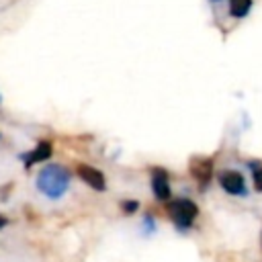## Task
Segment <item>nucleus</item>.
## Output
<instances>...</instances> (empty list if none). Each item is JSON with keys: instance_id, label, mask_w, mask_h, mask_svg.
<instances>
[{"instance_id": "1", "label": "nucleus", "mask_w": 262, "mask_h": 262, "mask_svg": "<svg viewBox=\"0 0 262 262\" xmlns=\"http://www.w3.org/2000/svg\"><path fill=\"white\" fill-rule=\"evenodd\" d=\"M70 182H72L70 172L59 164H45L39 170L37 180H35L37 190L41 194H45L47 199H51V201L63 196L66 190L70 188Z\"/></svg>"}, {"instance_id": "2", "label": "nucleus", "mask_w": 262, "mask_h": 262, "mask_svg": "<svg viewBox=\"0 0 262 262\" xmlns=\"http://www.w3.org/2000/svg\"><path fill=\"white\" fill-rule=\"evenodd\" d=\"M166 211H168V215H170V219H172V223L176 225L178 231L190 229L194 219L199 217V207L190 199H172L166 205Z\"/></svg>"}, {"instance_id": "3", "label": "nucleus", "mask_w": 262, "mask_h": 262, "mask_svg": "<svg viewBox=\"0 0 262 262\" xmlns=\"http://www.w3.org/2000/svg\"><path fill=\"white\" fill-rule=\"evenodd\" d=\"M188 170L192 174V178L199 182V188L205 190L213 178V160L211 158H203V156H196L190 160L188 164Z\"/></svg>"}, {"instance_id": "4", "label": "nucleus", "mask_w": 262, "mask_h": 262, "mask_svg": "<svg viewBox=\"0 0 262 262\" xmlns=\"http://www.w3.org/2000/svg\"><path fill=\"white\" fill-rule=\"evenodd\" d=\"M219 184L227 194H233V196H246L248 194L246 180L237 170H223L219 174Z\"/></svg>"}, {"instance_id": "5", "label": "nucleus", "mask_w": 262, "mask_h": 262, "mask_svg": "<svg viewBox=\"0 0 262 262\" xmlns=\"http://www.w3.org/2000/svg\"><path fill=\"white\" fill-rule=\"evenodd\" d=\"M76 172H78L80 180H84L90 188H94V190H98V192H102V190L106 188V178H104V174H102L100 170H96L94 166H90V164H80V166L76 168Z\"/></svg>"}, {"instance_id": "6", "label": "nucleus", "mask_w": 262, "mask_h": 262, "mask_svg": "<svg viewBox=\"0 0 262 262\" xmlns=\"http://www.w3.org/2000/svg\"><path fill=\"white\" fill-rule=\"evenodd\" d=\"M53 154V147L49 141H39L31 151L27 154H20V160H23V166L25 168H31L35 164H41V162H47Z\"/></svg>"}, {"instance_id": "7", "label": "nucleus", "mask_w": 262, "mask_h": 262, "mask_svg": "<svg viewBox=\"0 0 262 262\" xmlns=\"http://www.w3.org/2000/svg\"><path fill=\"white\" fill-rule=\"evenodd\" d=\"M151 192L158 201H168L170 199V176L164 168H154L151 170Z\"/></svg>"}, {"instance_id": "8", "label": "nucleus", "mask_w": 262, "mask_h": 262, "mask_svg": "<svg viewBox=\"0 0 262 262\" xmlns=\"http://www.w3.org/2000/svg\"><path fill=\"white\" fill-rule=\"evenodd\" d=\"M227 2H229V12L235 18H244L252 8V0H227Z\"/></svg>"}, {"instance_id": "9", "label": "nucleus", "mask_w": 262, "mask_h": 262, "mask_svg": "<svg viewBox=\"0 0 262 262\" xmlns=\"http://www.w3.org/2000/svg\"><path fill=\"white\" fill-rule=\"evenodd\" d=\"M141 229H143V235H151V233L156 231V221H154V217H151L149 213L143 215V219H141Z\"/></svg>"}, {"instance_id": "10", "label": "nucleus", "mask_w": 262, "mask_h": 262, "mask_svg": "<svg viewBox=\"0 0 262 262\" xmlns=\"http://www.w3.org/2000/svg\"><path fill=\"white\" fill-rule=\"evenodd\" d=\"M123 213L125 215H133V213H137V209H139V203L137 201H123Z\"/></svg>"}, {"instance_id": "11", "label": "nucleus", "mask_w": 262, "mask_h": 262, "mask_svg": "<svg viewBox=\"0 0 262 262\" xmlns=\"http://www.w3.org/2000/svg\"><path fill=\"white\" fill-rule=\"evenodd\" d=\"M252 178H254V188L258 192H262V166H258L256 170H252Z\"/></svg>"}, {"instance_id": "12", "label": "nucleus", "mask_w": 262, "mask_h": 262, "mask_svg": "<svg viewBox=\"0 0 262 262\" xmlns=\"http://www.w3.org/2000/svg\"><path fill=\"white\" fill-rule=\"evenodd\" d=\"M6 225H8V219H6L4 215H0V229H2V227H6Z\"/></svg>"}, {"instance_id": "13", "label": "nucleus", "mask_w": 262, "mask_h": 262, "mask_svg": "<svg viewBox=\"0 0 262 262\" xmlns=\"http://www.w3.org/2000/svg\"><path fill=\"white\" fill-rule=\"evenodd\" d=\"M211 2H221V0H211Z\"/></svg>"}, {"instance_id": "14", "label": "nucleus", "mask_w": 262, "mask_h": 262, "mask_svg": "<svg viewBox=\"0 0 262 262\" xmlns=\"http://www.w3.org/2000/svg\"><path fill=\"white\" fill-rule=\"evenodd\" d=\"M0 102H2V96H0Z\"/></svg>"}, {"instance_id": "15", "label": "nucleus", "mask_w": 262, "mask_h": 262, "mask_svg": "<svg viewBox=\"0 0 262 262\" xmlns=\"http://www.w3.org/2000/svg\"><path fill=\"white\" fill-rule=\"evenodd\" d=\"M260 242H262V237H260Z\"/></svg>"}]
</instances>
